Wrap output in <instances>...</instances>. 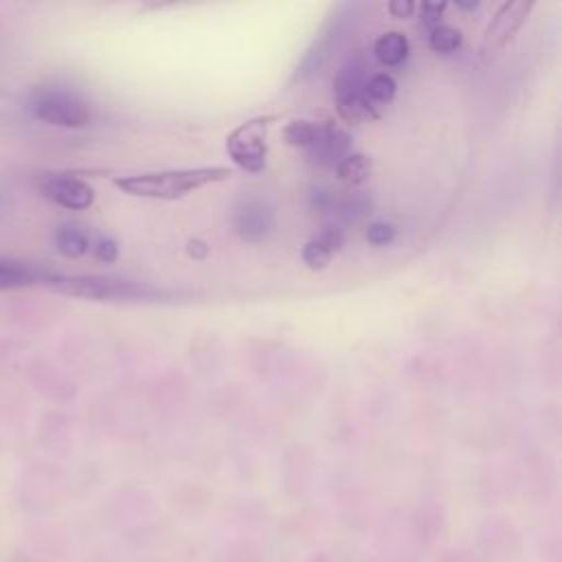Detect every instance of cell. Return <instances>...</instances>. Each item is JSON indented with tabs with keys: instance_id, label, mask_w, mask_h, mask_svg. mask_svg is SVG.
Returning <instances> with one entry per match:
<instances>
[{
	"instance_id": "17",
	"label": "cell",
	"mask_w": 562,
	"mask_h": 562,
	"mask_svg": "<svg viewBox=\"0 0 562 562\" xmlns=\"http://www.w3.org/2000/svg\"><path fill=\"white\" fill-rule=\"evenodd\" d=\"M461 42H463L461 31L457 26H450V24H439V26L430 29V35H428V46L437 55L457 53L461 48Z\"/></svg>"
},
{
	"instance_id": "15",
	"label": "cell",
	"mask_w": 562,
	"mask_h": 562,
	"mask_svg": "<svg viewBox=\"0 0 562 562\" xmlns=\"http://www.w3.org/2000/svg\"><path fill=\"white\" fill-rule=\"evenodd\" d=\"M283 143L290 147H301V149H312V145L318 138V123L310 119H294L281 130Z\"/></svg>"
},
{
	"instance_id": "14",
	"label": "cell",
	"mask_w": 562,
	"mask_h": 562,
	"mask_svg": "<svg viewBox=\"0 0 562 562\" xmlns=\"http://www.w3.org/2000/svg\"><path fill=\"white\" fill-rule=\"evenodd\" d=\"M364 97L378 108V105H389L395 99L397 92V83L389 72H373L364 79L362 86Z\"/></svg>"
},
{
	"instance_id": "8",
	"label": "cell",
	"mask_w": 562,
	"mask_h": 562,
	"mask_svg": "<svg viewBox=\"0 0 562 562\" xmlns=\"http://www.w3.org/2000/svg\"><path fill=\"white\" fill-rule=\"evenodd\" d=\"M233 226H235L237 235L244 241L259 244V241H263L272 233V228H274V213H272V209L263 200L250 198V200L241 202L235 209Z\"/></svg>"
},
{
	"instance_id": "1",
	"label": "cell",
	"mask_w": 562,
	"mask_h": 562,
	"mask_svg": "<svg viewBox=\"0 0 562 562\" xmlns=\"http://www.w3.org/2000/svg\"><path fill=\"white\" fill-rule=\"evenodd\" d=\"M233 176V169L213 165V167H184V169H165V171H145L134 176L114 178V187L134 198L147 200H180L206 184L224 182Z\"/></svg>"
},
{
	"instance_id": "4",
	"label": "cell",
	"mask_w": 562,
	"mask_h": 562,
	"mask_svg": "<svg viewBox=\"0 0 562 562\" xmlns=\"http://www.w3.org/2000/svg\"><path fill=\"white\" fill-rule=\"evenodd\" d=\"M281 114L252 116L226 136V151L231 160L248 173H259L266 167L268 156V132Z\"/></svg>"
},
{
	"instance_id": "9",
	"label": "cell",
	"mask_w": 562,
	"mask_h": 562,
	"mask_svg": "<svg viewBox=\"0 0 562 562\" xmlns=\"http://www.w3.org/2000/svg\"><path fill=\"white\" fill-rule=\"evenodd\" d=\"M318 167H336L351 154V136L334 121L318 123V138L310 149Z\"/></svg>"
},
{
	"instance_id": "23",
	"label": "cell",
	"mask_w": 562,
	"mask_h": 562,
	"mask_svg": "<svg viewBox=\"0 0 562 562\" xmlns=\"http://www.w3.org/2000/svg\"><path fill=\"white\" fill-rule=\"evenodd\" d=\"M187 255L193 259H204L209 255V244L204 239H189L187 241Z\"/></svg>"
},
{
	"instance_id": "12",
	"label": "cell",
	"mask_w": 562,
	"mask_h": 562,
	"mask_svg": "<svg viewBox=\"0 0 562 562\" xmlns=\"http://www.w3.org/2000/svg\"><path fill=\"white\" fill-rule=\"evenodd\" d=\"M411 44L402 31H386L373 42V55L384 68H397L408 59Z\"/></svg>"
},
{
	"instance_id": "22",
	"label": "cell",
	"mask_w": 562,
	"mask_h": 562,
	"mask_svg": "<svg viewBox=\"0 0 562 562\" xmlns=\"http://www.w3.org/2000/svg\"><path fill=\"white\" fill-rule=\"evenodd\" d=\"M417 9V4L415 2H404V0H393L391 4H389V11H391V15L393 18H411L413 15V11Z\"/></svg>"
},
{
	"instance_id": "21",
	"label": "cell",
	"mask_w": 562,
	"mask_h": 562,
	"mask_svg": "<svg viewBox=\"0 0 562 562\" xmlns=\"http://www.w3.org/2000/svg\"><path fill=\"white\" fill-rule=\"evenodd\" d=\"M443 11H446V4H443V2H441V4H437V2H424V4H419V15H422L419 20H422L424 26L435 29V26L441 24Z\"/></svg>"
},
{
	"instance_id": "10",
	"label": "cell",
	"mask_w": 562,
	"mask_h": 562,
	"mask_svg": "<svg viewBox=\"0 0 562 562\" xmlns=\"http://www.w3.org/2000/svg\"><path fill=\"white\" fill-rule=\"evenodd\" d=\"M57 272L42 263L0 257V290H20L37 283H50Z\"/></svg>"
},
{
	"instance_id": "3",
	"label": "cell",
	"mask_w": 562,
	"mask_h": 562,
	"mask_svg": "<svg viewBox=\"0 0 562 562\" xmlns=\"http://www.w3.org/2000/svg\"><path fill=\"white\" fill-rule=\"evenodd\" d=\"M29 112L33 119L55 127H86L92 121L90 103L75 90L64 86H44L31 92Z\"/></svg>"
},
{
	"instance_id": "7",
	"label": "cell",
	"mask_w": 562,
	"mask_h": 562,
	"mask_svg": "<svg viewBox=\"0 0 562 562\" xmlns=\"http://www.w3.org/2000/svg\"><path fill=\"white\" fill-rule=\"evenodd\" d=\"M40 193L70 211H83L94 202V189L86 180L66 173L44 176L40 180Z\"/></svg>"
},
{
	"instance_id": "18",
	"label": "cell",
	"mask_w": 562,
	"mask_h": 562,
	"mask_svg": "<svg viewBox=\"0 0 562 562\" xmlns=\"http://www.w3.org/2000/svg\"><path fill=\"white\" fill-rule=\"evenodd\" d=\"M367 241L373 246H389L397 237V228L389 222H371L364 233Z\"/></svg>"
},
{
	"instance_id": "16",
	"label": "cell",
	"mask_w": 562,
	"mask_h": 562,
	"mask_svg": "<svg viewBox=\"0 0 562 562\" xmlns=\"http://www.w3.org/2000/svg\"><path fill=\"white\" fill-rule=\"evenodd\" d=\"M334 169H336V176H338L342 182L356 187V184H362V182L369 178V173H371V160H369L364 154H353V151H351V154L345 156Z\"/></svg>"
},
{
	"instance_id": "11",
	"label": "cell",
	"mask_w": 562,
	"mask_h": 562,
	"mask_svg": "<svg viewBox=\"0 0 562 562\" xmlns=\"http://www.w3.org/2000/svg\"><path fill=\"white\" fill-rule=\"evenodd\" d=\"M345 244V233L338 226H325L318 235L305 241L301 250V259L310 270H323L331 261L334 252H338Z\"/></svg>"
},
{
	"instance_id": "19",
	"label": "cell",
	"mask_w": 562,
	"mask_h": 562,
	"mask_svg": "<svg viewBox=\"0 0 562 562\" xmlns=\"http://www.w3.org/2000/svg\"><path fill=\"white\" fill-rule=\"evenodd\" d=\"M338 209H340V213H342L347 220L356 222V220H360V217H364V215L369 213L371 204H369V200H367L364 195L353 193V195L345 198V200L340 202V206H338Z\"/></svg>"
},
{
	"instance_id": "13",
	"label": "cell",
	"mask_w": 562,
	"mask_h": 562,
	"mask_svg": "<svg viewBox=\"0 0 562 562\" xmlns=\"http://www.w3.org/2000/svg\"><path fill=\"white\" fill-rule=\"evenodd\" d=\"M55 246L64 257L77 259L90 250V235L79 224H61L55 233Z\"/></svg>"
},
{
	"instance_id": "20",
	"label": "cell",
	"mask_w": 562,
	"mask_h": 562,
	"mask_svg": "<svg viewBox=\"0 0 562 562\" xmlns=\"http://www.w3.org/2000/svg\"><path fill=\"white\" fill-rule=\"evenodd\" d=\"M90 248H92V255L103 263H112L119 257V246L112 237H97L94 244H90Z\"/></svg>"
},
{
	"instance_id": "6",
	"label": "cell",
	"mask_w": 562,
	"mask_h": 562,
	"mask_svg": "<svg viewBox=\"0 0 562 562\" xmlns=\"http://www.w3.org/2000/svg\"><path fill=\"white\" fill-rule=\"evenodd\" d=\"M531 9H533L531 0H512V2L501 4V9L496 11V15L492 18V22L485 29V35L481 42V53L485 57H490V55L498 53L501 48H505L507 42H512L514 35L525 24Z\"/></svg>"
},
{
	"instance_id": "5",
	"label": "cell",
	"mask_w": 562,
	"mask_h": 562,
	"mask_svg": "<svg viewBox=\"0 0 562 562\" xmlns=\"http://www.w3.org/2000/svg\"><path fill=\"white\" fill-rule=\"evenodd\" d=\"M367 77L369 75L362 59H349L336 75V81H334L336 112L345 123H364L380 116L375 105L362 92Z\"/></svg>"
},
{
	"instance_id": "2",
	"label": "cell",
	"mask_w": 562,
	"mask_h": 562,
	"mask_svg": "<svg viewBox=\"0 0 562 562\" xmlns=\"http://www.w3.org/2000/svg\"><path fill=\"white\" fill-rule=\"evenodd\" d=\"M48 288L59 294L88 299V301H165L173 296V292L154 288L143 281L105 277V274H72V277L55 274Z\"/></svg>"
}]
</instances>
